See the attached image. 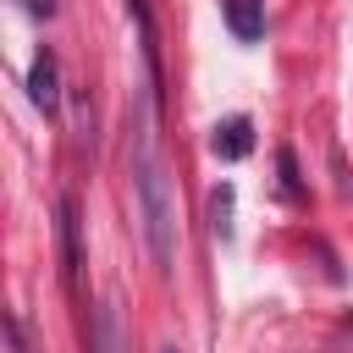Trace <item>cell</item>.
Masks as SVG:
<instances>
[{"label":"cell","instance_id":"6da1fadb","mask_svg":"<svg viewBox=\"0 0 353 353\" xmlns=\"http://www.w3.org/2000/svg\"><path fill=\"white\" fill-rule=\"evenodd\" d=\"M132 193H138L149 259L160 270H171V259H176V204H171V176H165L160 154L149 149V138H138V154H132Z\"/></svg>","mask_w":353,"mask_h":353},{"label":"cell","instance_id":"7a4b0ae2","mask_svg":"<svg viewBox=\"0 0 353 353\" xmlns=\"http://www.w3.org/2000/svg\"><path fill=\"white\" fill-rule=\"evenodd\" d=\"M55 215H61V265H66V281L77 287V276H83V221H77V199L61 193Z\"/></svg>","mask_w":353,"mask_h":353},{"label":"cell","instance_id":"3957f363","mask_svg":"<svg viewBox=\"0 0 353 353\" xmlns=\"http://www.w3.org/2000/svg\"><path fill=\"white\" fill-rule=\"evenodd\" d=\"M55 83H61L55 55H50V50H39V55H33V66H28V94H33V105H39L44 116H55V110H61V88H55Z\"/></svg>","mask_w":353,"mask_h":353},{"label":"cell","instance_id":"277c9868","mask_svg":"<svg viewBox=\"0 0 353 353\" xmlns=\"http://www.w3.org/2000/svg\"><path fill=\"white\" fill-rule=\"evenodd\" d=\"M88 347H94V353H127V325H121V303H116V298H105V303L94 309Z\"/></svg>","mask_w":353,"mask_h":353},{"label":"cell","instance_id":"5b68a950","mask_svg":"<svg viewBox=\"0 0 353 353\" xmlns=\"http://www.w3.org/2000/svg\"><path fill=\"white\" fill-rule=\"evenodd\" d=\"M210 149H215V160H243V154L254 149V121H248V116H226V121L215 127Z\"/></svg>","mask_w":353,"mask_h":353},{"label":"cell","instance_id":"8992f818","mask_svg":"<svg viewBox=\"0 0 353 353\" xmlns=\"http://www.w3.org/2000/svg\"><path fill=\"white\" fill-rule=\"evenodd\" d=\"M221 11H226V28L243 44H254L265 33V0H221Z\"/></svg>","mask_w":353,"mask_h":353},{"label":"cell","instance_id":"52a82bcc","mask_svg":"<svg viewBox=\"0 0 353 353\" xmlns=\"http://www.w3.org/2000/svg\"><path fill=\"white\" fill-rule=\"evenodd\" d=\"M210 215H215V232L232 237V188H215L210 193Z\"/></svg>","mask_w":353,"mask_h":353},{"label":"cell","instance_id":"ba28073f","mask_svg":"<svg viewBox=\"0 0 353 353\" xmlns=\"http://www.w3.org/2000/svg\"><path fill=\"white\" fill-rule=\"evenodd\" d=\"M281 182H287V193H298V176H292V154L281 149Z\"/></svg>","mask_w":353,"mask_h":353},{"label":"cell","instance_id":"9c48e42d","mask_svg":"<svg viewBox=\"0 0 353 353\" xmlns=\"http://www.w3.org/2000/svg\"><path fill=\"white\" fill-rule=\"evenodd\" d=\"M22 6H28L33 17H50V11H55V0H22Z\"/></svg>","mask_w":353,"mask_h":353},{"label":"cell","instance_id":"30bf717a","mask_svg":"<svg viewBox=\"0 0 353 353\" xmlns=\"http://www.w3.org/2000/svg\"><path fill=\"white\" fill-rule=\"evenodd\" d=\"M160 353H176V347H160Z\"/></svg>","mask_w":353,"mask_h":353}]
</instances>
